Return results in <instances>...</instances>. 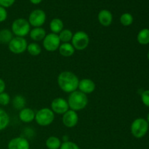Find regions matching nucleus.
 Masks as SVG:
<instances>
[{
    "instance_id": "nucleus-1",
    "label": "nucleus",
    "mask_w": 149,
    "mask_h": 149,
    "mask_svg": "<svg viewBox=\"0 0 149 149\" xmlns=\"http://www.w3.org/2000/svg\"><path fill=\"white\" fill-rule=\"evenodd\" d=\"M57 82L62 91L70 94L77 90L79 79L74 73L65 71L60 73L57 79Z\"/></svg>"
},
{
    "instance_id": "nucleus-2",
    "label": "nucleus",
    "mask_w": 149,
    "mask_h": 149,
    "mask_svg": "<svg viewBox=\"0 0 149 149\" xmlns=\"http://www.w3.org/2000/svg\"><path fill=\"white\" fill-rule=\"evenodd\" d=\"M67 101H68L69 109L76 112L85 109L88 104L87 95L80 92L79 90H76L70 93Z\"/></svg>"
},
{
    "instance_id": "nucleus-3",
    "label": "nucleus",
    "mask_w": 149,
    "mask_h": 149,
    "mask_svg": "<svg viewBox=\"0 0 149 149\" xmlns=\"http://www.w3.org/2000/svg\"><path fill=\"white\" fill-rule=\"evenodd\" d=\"M11 31L13 35L18 37H25L29 34L31 31V26L28 20L25 18H17L13 22L11 26Z\"/></svg>"
},
{
    "instance_id": "nucleus-4",
    "label": "nucleus",
    "mask_w": 149,
    "mask_h": 149,
    "mask_svg": "<svg viewBox=\"0 0 149 149\" xmlns=\"http://www.w3.org/2000/svg\"><path fill=\"white\" fill-rule=\"evenodd\" d=\"M148 127L149 124L146 119L143 118H138L135 119L131 125V133L135 138H142L148 132Z\"/></svg>"
},
{
    "instance_id": "nucleus-5",
    "label": "nucleus",
    "mask_w": 149,
    "mask_h": 149,
    "mask_svg": "<svg viewBox=\"0 0 149 149\" xmlns=\"http://www.w3.org/2000/svg\"><path fill=\"white\" fill-rule=\"evenodd\" d=\"M55 119V113L49 108H42L37 111L35 115V119L37 125L46 127L51 125Z\"/></svg>"
},
{
    "instance_id": "nucleus-6",
    "label": "nucleus",
    "mask_w": 149,
    "mask_h": 149,
    "mask_svg": "<svg viewBox=\"0 0 149 149\" xmlns=\"http://www.w3.org/2000/svg\"><path fill=\"white\" fill-rule=\"evenodd\" d=\"M71 42L75 50H84L90 44V37L85 31H79L74 33Z\"/></svg>"
},
{
    "instance_id": "nucleus-7",
    "label": "nucleus",
    "mask_w": 149,
    "mask_h": 149,
    "mask_svg": "<svg viewBox=\"0 0 149 149\" xmlns=\"http://www.w3.org/2000/svg\"><path fill=\"white\" fill-rule=\"evenodd\" d=\"M28 42L24 37L15 36L8 44L9 50L13 54L19 55L26 52L27 49Z\"/></svg>"
},
{
    "instance_id": "nucleus-8",
    "label": "nucleus",
    "mask_w": 149,
    "mask_h": 149,
    "mask_svg": "<svg viewBox=\"0 0 149 149\" xmlns=\"http://www.w3.org/2000/svg\"><path fill=\"white\" fill-rule=\"evenodd\" d=\"M61 42L59 39L58 34L49 33L46 35L42 41L43 47L48 52H55L58 50L61 45Z\"/></svg>"
},
{
    "instance_id": "nucleus-9",
    "label": "nucleus",
    "mask_w": 149,
    "mask_h": 149,
    "mask_svg": "<svg viewBox=\"0 0 149 149\" xmlns=\"http://www.w3.org/2000/svg\"><path fill=\"white\" fill-rule=\"evenodd\" d=\"M46 13L41 9H36L30 13L29 16V24L33 28L42 27L46 21Z\"/></svg>"
},
{
    "instance_id": "nucleus-10",
    "label": "nucleus",
    "mask_w": 149,
    "mask_h": 149,
    "mask_svg": "<svg viewBox=\"0 0 149 149\" xmlns=\"http://www.w3.org/2000/svg\"><path fill=\"white\" fill-rule=\"evenodd\" d=\"M51 110L54 113L64 114L67 111L69 110L68 101L63 97H56L52 100L51 103Z\"/></svg>"
},
{
    "instance_id": "nucleus-11",
    "label": "nucleus",
    "mask_w": 149,
    "mask_h": 149,
    "mask_svg": "<svg viewBox=\"0 0 149 149\" xmlns=\"http://www.w3.org/2000/svg\"><path fill=\"white\" fill-rule=\"evenodd\" d=\"M63 124L65 127L68 128H73L78 124L79 116L77 112L69 109L67 111L62 117Z\"/></svg>"
},
{
    "instance_id": "nucleus-12",
    "label": "nucleus",
    "mask_w": 149,
    "mask_h": 149,
    "mask_svg": "<svg viewBox=\"0 0 149 149\" xmlns=\"http://www.w3.org/2000/svg\"><path fill=\"white\" fill-rule=\"evenodd\" d=\"M8 149H30L29 141L23 137L13 138L7 144Z\"/></svg>"
},
{
    "instance_id": "nucleus-13",
    "label": "nucleus",
    "mask_w": 149,
    "mask_h": 149,
    "mask_svg": "<svg viewBox=\"0 0 149 149\" xmlns=\"http://www.w3.org/2000/svg\"><path fill=\"white\" fill-rule=\"evenodd\" d=\"M96 84L94 81L90 79H82L79 80L78 89L80 92L85 95L91 94L95 90Z\"/></svg>"
},
{
    "instance_id": "nucleus-14",
    "label": "nucleus",
    "mask_w": 149,
    "mask_h": 149,
    "mask_svg": "<svg viewBox=\"0 0 149 149\" xmlns=\"http://www.w3.org/2000/svg\"><path fill=\"white\" fill-rule=\"evenodd\" d=\"M97 20L100 25L107 27L111 25L113 22V15L108 10H101L97 15Z\"/></svg>"
},
{
    "instance_id": "nucleus-15",
    "label": "nucleus",
    "mask_w": 149,
    "mask_h": 149,
    "mask_svg": "<svg viewBox=\"0 0 149 149\" xmlns=\"http://www.w3.org/2000/svg\"><path fill=\"white\" fill-rule=\"evenodd\" d=\"M36 113L31 108L23 109L19 111V119L23 123H31L35 119Z\"/></svg>"
},
{
    "instance_id": "nucleus-16",
    "label": "nucleus",
    "mask_w": 149,
    "mask_h": 149,
    "mask_svg": "<svg viewBox=\"0 0 149 149\" xmlns=\"http://www.w3.org/2000/svg\"><path fill=\"white\" fill-rule=\"evenodd\" d=\"M47 33L46 31L42 27H36L33 28V29L30 31L29 32V36L30 38L35 42H41L43 41L45 37L46 36Z\"/></svg>"
},
{
    "instance_id": "nucleus-17",
    "label": "nucleus",
    "mask_w": 149,
    "mask_h": 149,
    "mask_svg": "<svg viewBox=\"0 0 149 149\" xmlns=\"http://www.w3.org/2000/svg\"><path fill=\"white\" fill-rule=\"evenodd\" d=\"M59 53L65 58L72 56L75 52V49L72 46L71 43H61L58 48Z\"/></svg>"
},
{
    "instance_id": "nucleus-18",
    "label": "nucleus",
    "mask_w": 149,
    "mask_h": 149,
    "mask_svg": "<svg viewBox=\"0 0 149 149\" xmlns=\"http://www.w3.org/2000/svg\"><path fill=\"white\" fill-rule=\"evenodd\" d=\"M63 27L64 24L63 20L58 17L53 18L49 23V29L52 33H55V34H59L63 30Z\"/></svg>"
},
{
    "instance_id": "nucleus-19",
    "label": "nucleus",
    "mask_w": 149,
    "mask_h": 149,
    "mask_svg": "<svg viewBox=\"0 0 149 149\" xmlns=\"http://www.w3.org/2000/svg\"><path fill=\"white\" fill-rule=\"evenodd\" d=\"M10 118L8 113L4 109L0 108V131L5 130L9 126Z\"/></svg>"
},
{
    "instance_id": "nucleus-20",
    "label": "nucleus",
    "mask_w": 149,
    "mask_h": 149,
    "mask_svg": "<svg viewBox=\"0 0 149 149\" xmlns=\"http://www.w3.org/2000/svg\"><path fill=\"white\" fill-rule=\"evenodd\" d=\"M61 143H62L60 138L55 136L49 137L45 142V145L48 149H59Z\"/></svg>"
},
{
    "instance_id": "nucleus-21",
    "label": "nucleus",
    "mask_w": 149,
    "mask_h": 149,
    "mask_svg": "<svg viewBox=\"0 0 149 149\" xmlns=\"http://www.w3.org/2000/svg\"><path fill=\"white\" fill-rule=\"evenodd\" d=\"M12 103H13V106L15 109L20 111L24 109L25 106H26V100L23 95H16L13 97Z\"/></svg>"
},
{
    "instance_id": "nucleus-22",
    "label": "nucleus",
    "mask_w": 149,
    "mask_h": 149,
    "mask_svg": "<svg viewBox=\"0 0 149 149\" xmlns=\"http://www.w3.org/2000/svg\"><path fill=\"white\" fill-rule=\"evenodd\" d=\"M137 40L138 43L142 45H146L149 44V29H143L140 31L137 36Z\"/></svg>"
},
{
    "instance_id": "nucleus-23",
    "label": "nucleus",
    "mask_w": 149,
    "mask_h": 149,
    "mask_svg": "<svg viewBox=\"0 0 149 149\" xmlns=\"http://www.w3.org/2000/svg\"><path fill=\"white\" fill-rule=\"evenodd\" d=\"M13 38V33L10 29H4L0 31V43L9 44Z\"/></svg>"
},
{
    "instance_id": "nucleus-24",
    "label": "nucleus",
    "mask_w": 149,
    "mask_h": 149,
    "mask_svg": "<svg viewBox=\"0 0 149 149\" xmlns=\"http://www.w3.org/2000/svg\"><path fill=\"white\" fill-rule=\"evenodd\" d=\"M74 33L69 29H63L61 33L58 34L59 39L62 43H70L72 40Z\"/></svg>"
},
{
    "instance_id": "nucleus-25",
    "label": "nucleus",
    "mask_w": 149,
    "mask_h": 149,
    "mask_svg": "<svg viewBox=\"0 0 149 149\" xmlns=\"http://www.w3.org/2000/svg\"><path fill=\"white\" fill-rule=\"evenodd\" d=\"M26 50L32 56H37L42 52V48H41L40 45L36 42H31L28 45Z\"/></svg>"
},
{
    "instance_id": "nucleus-26",
    "label": "nucleus",
    "mask_w": 149,
    "mask_h": 149,
    "mask_svg": "<svg viewBox=\"0 0 149 149\" xmlns=\"http://www.w3.org/2000/svg\"><path fill=\"white\" fill-rule=\"evenodd\" d=\"M120 23L124 26H129L132 24L133 23V16L129 13H125L121 15L120 17Z\"/></svg>"
},
{
    "instance_id": "nucleus-27",
    "label": "nucleus",
    "mask_w": 149,
    "mask_h": 149,
    "mask_svg": "<svg viewBox=\"0 0 149 149\" xmlns=\"http://www.w3.org/2000/svg\"><path fill=\"white\" fill-rule=\"evenodd\" d=\"M59 149H80L79 146L76 143L72 141H65L61 143V147Z\"/></svg>"
},
{
    "instance_id": "nucleus-28",
    "label": "nucleus",
    "mask_w": 149,
    "mask_h": 149,
    "mask_svg": "<svg viewBox=\"0 0 149 149\" xmlns=\"http://www.w3.org/2000/svg\"><path fill=\"white\" fill-rule=\"evenodd\" d=\"M10 103V96L8 93H4L0 94V105L3 106H6Z\"/></svg>"
},
{
    "instance_id": "nucleus-29",
    "label": "nucleus",
    "mask_w": 149,
    "mask_h": 149,
    "mask_svg": "<svg viewBox=\"0 0 149 149\" xmlns=\"http://www.w3.org/2000/svg\"><path fill=\"white\" fill-rule=\"evenodd\" d=\"M141 100L147 107H149V90H145L141 94Z\"/></svg>"
},
{
    "instance_id": "nucleus-30",
    "label": "nucleus",
    "mask_w": 149,
    "mask_h": 149,
    "mask_svg": "<svg viewBox=\"0 0 149 149\" xmlns=\"http://www.w3.org/2000/svg\"><path fill=\"white\" fill-rule=\"evenodd\" d=\"M7 18V12L6 8L0 6V23L5 21Z\"/></svg>"
},
{
    "instance_id": "nucleus-31",
    "label": "nucleus",
    "mask_w": 149,
    "mask_h": 149,
    "mask_svg": "<svg viewBox=\"0 0 149 149\" xmlns=\"http://www.w3.org/2000/svg\"><path fill=\"white\" fill-rule=\"evenodd\" d=\"M15 2V0H0V6L4 8H8L13 6Z\"/></svg>"
},
{
    "instance_id": "nucleus-32",
    "label": "nucleus",
    "mask_w": 149,
    "mask_h": 149,
    "mask_svg": "<svg viewBox=\"0 0 149 149\" xmlns=\"http://www.w3.org/2000/svg\"><path fill=\"white\" fill-rule=\"evenodd\" d=\"M6 88V84L2 79L0 78V94L4 93Z\"/></svg>"
},
{
    "instance_id": "nucleus-33",
    "label": "nucleus",
    "mask_w": 149,
    "mask_h": 149,
    "mask_svg": "<svg viewBox=\"0 0 149 149\" xmlns=\"http://www.w3.org/2000/svg\"><path fill=\"white\" fill-rule=\"evenodd\" d=\"M30 2L33 4H39L42 1V0H29Z\"/></svg>"
},
{
    "instance_id": "nucleus-34",
    "label": "nucleus",
    "mask_w": 149,
    "mask_h": 149,
    "mask_svg": "<svg viewBox=\"0 0 149 149\" xmlns=\"http://www.w3.org/2000/svg\"><path fill=\"white\" fill-rule=\"evenodd\" d=\"M146 121H147V122H148V123L149 124V113H148V116H147V119H146Z\"/></svg>"
},
{
    "instance_id": "nucleus-35",
    "label": "nucleus",
    "mask_w": 149,
    "mask_h": 149,
    "mask_svg": "<svg viewBox=\"0 0 149 149\" xmlns=\"http://www.w3.org/2000/svg\"><path fill=\"white\" fill-rule=\"evenodd\" d=\"M147 58H148V59L149 60V50H148V53H147Z\"/></svg>"
},
{
    "instance_id": "nucleus-36",
    "label": "nucleus",
    "mask_w": 149,
    "mask_h": 149,
    "mask_svg": "<svg viewBox=\"0 0 149 149\" xmlns=\"http://www.w3.org/2000/svg\"><path fill=\"white\" fill-rule=\"evenodd\" d=\"M94 149H97V148H94Z\"/></svg>"
}]
</instances>
